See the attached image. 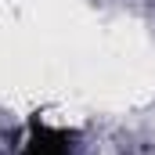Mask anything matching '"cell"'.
<instances>
[{"instance_id": "6da1fadb", "label": "cell", "mask_w": 155, "mask_h": 155, "mask_svg": "<svg viewBox=\"0 0 155 155\" xmlns=\"http://www.w3.org/2000/svg\"><path fill=\"white\" fill-rule=\"evenodd\" d=\"M22 155H72V152H69V137L61 130H51V126L36 123L29 141H25V148H22Z\"/></svg>"}]
</instances>
